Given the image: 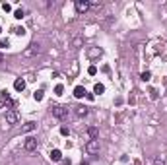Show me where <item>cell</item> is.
<instances>
[{
  "label": "cell",
  "instance_id": "cell-1",
  "mask_svg": "<svg viewBox=\"0 0 167 165\" xmlns=\"http://www.w3.org/2000/svg\"><path fill=\"white\" fill-rule=\"evenodd\" d=\"M51 113H53L55 119L64 120L68 117V105H53V107H51Z\"/></svg>",
  "mask_w": 167,
  "mask_h": 165
},
{
  "label": "cell",
  "instance_id": "cell-2",
  "mask_svg": "<svg viewBox=\"0 0 167 165\" xmlns=\"http://www.w3.org/2000/svg\"><path fill=\"white\" fill-rule=\"evenodd\" d=\"M18 120H20V115H18V111H16V109L6 111V119H4L6 126H14V124H18Z\"/></svg>",
  "mask_w": 167,
  "mask_h": 165
},
{
  "label": "cell",
  "instance_id": "cell-3",
  "mask_svg": "<svg viewBox=\"0 0 167 165\" xmlns=\"http://www.w3.org/2000/svg\"><path fill=\"white\" fill-rule=\"evenodd\" d=\"M39 53H41V47L37 45V43H33V45H29V47L24 51V56H25V59H31V56L39 54Z\"/></svg>",
  "mask_w": 167,
  "mask_h": 165
},
{
  "label": "cell",
  "instance_id": "cell-4",
  "mask_svg": "<svg viewBox=\"0 0 167 165\" xmlns=\"http://www.w3.org/2000/svg\"><path fill=\"white\" fill-rule=\"evenodd\" d=\"M24 150H25V152H33V150H37V138H33V136L25 138V142H24Z\"/></svg>",
  "mask_w": 167,
  "mask_h": 165
},
{
  "label": "cell",
  "instance_id": "cell-5",
  "mask_svg": "<svg viewBox=\"0 0 167 165\" xmlns=\"http://www.w3.org/2000/svg\"><path fill=\"white\" fill-rule=\"evenodd\" d=\"M86 152H88L90 155L97 154V152H99V140H90L88 144H86Z\"/></svg>",
  "mask_w": 167,
  "mask_h": 165
},
{
  "label": "cell",
  "instance_id": "cell-6",
  "mask_svg": "<svg viewBox=\"0 0 167 165\" xmlns=\"http://www.w3.org/2000/svg\"><path fill=\"white\" fill-rule=\"evenodd\" d=\"M90 10V2L88 0H76V12L78 14H86Z\"/></svg>",
  "mask_w": 167,
  "mask_h": 165
},
{
  "label": "cell",
  "instance_id": "cell-7",
  "mask_svg": "<svg viewBox=\"0 0 167 165\" xmlns=\"http://www.w3.org/2000/svg\"><path fill=\"white\" fill-rule=\"evenodd\" d=\"M101 54H103V51H101L99 47H93V49H90V51H88V56H90V60H95V59H99Z\"/></svg>",
  "mask_w": 167,
  "mask_h": 165
},
{
  "label": "cell",
  "instance_id": "cell-8",
  "mask_svg": "<svg viewBox=\"0 0 167 165\" xmlns=\"http://www.w3.org/2000/svg\"><path fill=\"white\" fill-rule=\"evenodd\" d=\"M88 134H90V138H91V140H97V136H99L97 126H90V128H88Z\"/></svg>",
  "mask_w": 167,
  "mask_h": 165
},
{
  "label": "cell",
  "instance_id": "cell-9",
  "mask_svg": "<svg viewBox=\"0 0 167 165\" xmlns=\"http://www.w3.org/2000/svg\"><path fill=\"white\" fill-rule=\"evenodd\" d=\"M76 115H78L80 119H82V117H86V115H88V107H84V105H78V107H76Z\"/></svg>",
  "mask_w": 167,
  "mask_h": 165
},
{
  "label": "cell",
  "instance_id": "cell-10",
  "mask_svg": "<svg viewBox=\"0 0 167 165\" xmlns=\"http://www.w3.org/2000/svg\"><path fill=\"white\" fill-rule=\"evenodd\" d=\"M51 159H53V161H62L60 150H53V152H51Z\"/></svg>",
  "mask_w": 167,
  "mask_h": 165
},
{
  "label": "cell",
  "instance_id": "cell-11",
  "mask_svg": "<svg viewBox=\"0 0 167 165\" xmlns=\"http://www.w3.org/2000/svg\"><path fill=\"white\" fill-rule=\"evenodd\" d=\"M35 126H37V124H35L33 120H29V123H25V124H24L21 132H31V130H35Z\"/></svg>",
  "mask_w": 167,
  "mask_h": 165
},
{
  "label": "cell",
  "instance_id": "cell-12",
  "mask_svg": "<svg viewBox=\"0 0 167 165\" xmlns=\"http://www.w3.org/2000/svg\"><path fill=\"white\" fill-rule=\"evenodd\" d=\"M86 93H88V91H86V88H82V85H76V88H74V95L76 97H84Z\"/></svg>",
  "mask_w": 167,
  "mask_h": 165
},
{
  "label": "cell",
  "instance_id": "cell-13",
  "mask_svg": "<svg viewBox=\"0 0 167 165\" xmlns=\"http://www.w3.org/2000/svg\"><path fill=\"white\" fill-rule=\"evenodd\" d=\"M14 88H16V91H24L25 89V82L24 80H16L14 82Z\"/></svg>",
  "mask_w": 167,
  "mask_h": 165
},
{
  "label": "cell",
  "instance_id": "cell-14",
  "mask_svg": "<svg viewBox=\"0 0 167 165\" xmlns=\"http://www.w3.org/2000/svg\"><path fill=\"white\" fill-rule=\"evenodd\" d=\"M103 91H105V85H103V84H95V85H93V93H97V95H101Z\"/></svg>",
  "mask_w": 167,
  "mask_h": 165
},
{
  "label": "cell",
  "instance_id": "cell-15",
  "mask_svg": "<svg viewBox=\"0 0 167 165\" xmlns=\"http://www.w3.org/2000/svg\"><path fill=\"white\" fill-rule=\"evenodd\" d=\"M33 97H35V101H41V99H43V89H37L33 93Z\"/></svg>",
  "mask_w": 167,
  "mask_h": 165
},
{
  "label": "cell",
  "instance_id": "cell-16",
  "mask_svg": "<svg viewBox=\"0 0 167 165\" xmlns=\"http://www.w3.org/2000/svg\"><path fill=\"white\" fill-rule=\"evenodd\" d=\"M0 93H2V101H8V99H10V93H8V89H2Z\"/></svg>",
  "mask_w": 167,
  "mask_h": 165
},
{
  "label": "cell",
  "instance_id": "cell-17",
  "mask_svg": "<svg viewBox=\"0 0 167 165\" xmlns=\"http://www.w3.org/2000/svg\"><path fill=\"white\" fill-rule=\"evenodd\" d=\"M6 47H10V41L8 39H0V49H6Z\"/></svg>",
  "mask_w": 167,
  "mask_h": 165
},
{
  "label": "cell",
  "instance_id": "cell-18",
  "mask_svg": "<svg viewBox=\"0 0 167 165\" xmlns=\"http://www.w3.org/2000/svg\"><path fill=\"white\" fill-rule=\"evenodd\" d=\"M14 18H18V20H21V18H24V10H16V12H14Z\"/></svg>",
  "mask_w": 167,
  "mask_h": 165
},
{
  "label": "cell",
  "instance_id": "cell-19",
  "mask_svg": "<svg viewBox=\"0 0 167 165\" xmlns=\"http://www.w3.org/2000/svg\"><path fill=\"white\" fill-rule=\"evenodd\" d=\"M150 78H152V72H148V70H146V72H142V80L144 82H148Z\"/></svg>",
  "mask_w": 167,
  "mask_h": 165
},
{
  "label": "cell",
  "instance_id": "cell-20",
  "mask_svg": "<svg viewBox=\"0 0 167 165\" xmlns=\"http://www.w3.org/2000/svg\"><path fill=\"white\" fill-rule=\"evenodd\" d=\"M14 33H16V35H24L25 29H24V27H14Z\"/></svg>",
  "mask_w": 167,
  "mask_h": 165
},
{
  "label": "cell",
  "instance_id": "cell-21",
  "mask_svg": "<svg viewBox=\"0 0 167 165\" xmlns=\"http://www.w3.org/2000/svg\"><path fill=\"white\" fill-rule=\"evenodd\" d=\"M62 91H64V88H62V85L59 84V85L55 88V93H56V95H62Z\"/></svg>",
  "mask_w": 167,
  "mask_h": 165
},
{
  "label": "cell",
  "instance_id": "cell-22",
  "mask_svg": "<svg viewBox=\"0 0 167 165\" xmlns=\"http://www.w3.org/2000/svg\"><path fill=\"white\" fill-rule=\"evenodd\" d=\"M72 45H74V49H80V47H82V39H74Z\"/></svg>",
  "mask_w": 167,
  "mask_h": 165
},
{
  "label": "cell",
  "instance_id": "cell-23",
  "mask_svg": "<svg viewBox=\"0 0 167 165\" xmlns=\"http://www.w3.org/2000/svg\"><path fill=\"white\" fill-rule=\"evenodd\" d=\"M2 10H4V12H10V10H12V6H10L8 2H4V4H2Z\"/></svg>",
  "mask_w": 167,
  "mask_h": 165
},
{
  "label": "cell",
  "instance_id": "cell-24",
  "mask_svg": "<svg viewBox=\"0 0 167 165\" xmlns=\"http://www.w3.org/2000/svg\"><path fill=\"white\" fill-rule=\"evenodd\" d=\"M88 72H90L91 76H95V74H97V68H95V66H90V68H88Z\"/></svg>",
  "mask_w": 167,
  "mask_h": 165
},
{
  "label": "cell",
  "instance_id": "cell-25",
  "mask_svg": "<svg viewBox=\"0 0 167 165\" xmlns=\"http://www.w3.org/2000/svg\"><path fill=\"white\" fill-rule=\"evenodd\" d=\"M60 134H64V136H68V134H70V130H68V126H62V128H60Z\"/></svg>",
  "mask_w": 167,
  "mask_h": 165
},
{
  "label": "cell",
  "instance_id": "cell-26",
  "mask_svg": "<svg viewBox=\"0 0 167 165\" xmlns=\"http://www.w3.org/2000/svg\"><path fill=\"white\" fill-rule=\"evenodd\" d=\"M156 165H165V159L163 157H156Z\"/></svg>",
  "mask_w": 167,
  "mask_h": 165
},
{
  "label": "cell",
  "instance_id": "cell-27",
  "mask_svg": "<svg viewBox=\"0 0 167 165\" xmlns=\"http://www.w3.org/2000/svg\"><path fill=\"white\" fill-rule=\"evenodd\" d=\"M150 93H152V99H157V91H156V89H152Z\"/></svg>",
  "mask_w": 167,
  "mask_h": 165
},
{
  "label": "cell",
  "instance_id": "cell-28",
  "mask_svg": "<svg viewBox=\"0 0 167 165\" xmlns=\"http://www.w3.org/2000/svg\"><path fill=\"white\" fill-rule=\"evenodd\" d=\"M82 165H90V163H88V161H82Z\"/></svg>",
  "mask_w": 167,
  "mask_h": 165
},
{
  "label": "cell",
  "instance_id": "cell-29",
  "mask_svg": "<svg viewBox=\"0 0 167 165\" xmlns=\"http://www.w3.org/2000/svg\"><path fill=\"white\" fill-rule=\"evenodd\" d=\"M0 62H2V54H0Z\"/></svg>",
  "mask_w": 167,
  "mask_h": 165
},
{
  "label": "cell",
  "instance_id": "cell-30",
  "mask_svg": "<svg viewBox=\"0 0 167 165\" xmlns=\"http://www.w3.org/2000/svg\"><path fill=\"white\" fill-rule=\"evenodd\" d=\"M2 105H4V103H0V109H2Z\"/></svg>",
  "mask_w": 167,
  "mask_h": 165
},
{
  "label": "cell",
  "instance_id": "cell-31",
  "mask_svg": "<svg viewBox=\"0 0 167 165\" xmlns=\"http://www.w3.org/2000/svg\"><path fill=\"white\" fill-rule=\"evenodd\" d=\"M0 31H2V27H0Z\"/></svg>",
  "mask_w": 167,
  "mask_h": 165
}]
</instances>
